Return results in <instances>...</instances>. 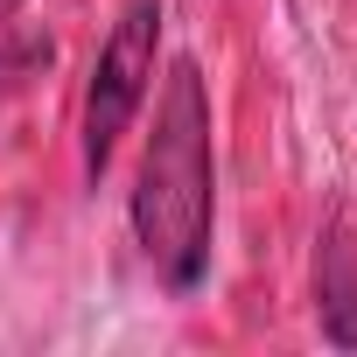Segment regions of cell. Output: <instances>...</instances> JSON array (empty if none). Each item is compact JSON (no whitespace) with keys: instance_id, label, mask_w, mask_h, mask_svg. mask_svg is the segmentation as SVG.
<instances>
[{"instance_id":"2","label":"cell","mask_w":357,"mask_h":357,"mask_svg":"<svg viewBox=\"0 0 357 357\" xmlns=\"http://www.w3.org/2000/svg\"><path fill=\"white\" fill-rule=\"evenodd\" d=\"M154 50H161V0H126V15L98 43V63H91V84H84V126L77 133H84V175H91V183L112 168L126 126L147 105Z\"/></svg>"},{"instance_id":"3","label":"cell","mask_w":357,"mask_h":357,"mask_svg":"<svg viewBox=\"0 0 357 357\" xmlns=\"http://www.w3.org/2000/svg\"><path fill=\"white\" fill-rule=\"evenodd\" d=\"M315 315L336 350H357V218L336 211L315 238Z\"/></svg>"},{"instance_id":"5","label":"cell","mask_w":357,"mask_h":357,"mask_svg":"<svg viewBox=\"0 0 357 357\" xmlns=\"http://www.w3.org/2000/svg\"><path fill=\"white\" fill-rule=\"evenodd\" d=\"M22 8H29V0H0V22H15V15H22Z\"/></svg>"},{"instance_id":"1","label":"cell","mask_w":357,"mask_h":357,"mask_svg":"<svg viewBox=\"0 0 357 357\" xmlns=\"http://www.w3.org/2000/svg\"><path fill=\"white\" fill-rule=\"evenodd\" d=\"M133 245L168 294H197L211 273V225H218V140H211V91L197 56H175L154 98V133L133 175Z\"/></svg>"},{"instance_id":"4","label":"cell","mask_w":357,"mask_h":357,"mask_svg":"<svg viewBox=\"0 0 357 357\" xmlns=\"http://www.w3.org/2000/svg\"><path fill=\"white\" fill-rule=\"evenodd\" d=\"M29 63H50V50H43V43H29V36H15L8 22H0V98L15 91V77H22Z\"/></svg>"}]
</instances>
